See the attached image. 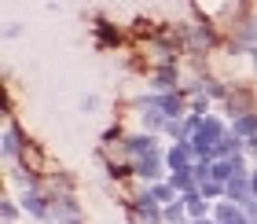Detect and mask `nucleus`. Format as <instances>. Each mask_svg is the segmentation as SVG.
I'll return each instance as SVG.
<instances>
[{"mask_svg": "<svg viewBox=\"0 0 257 224\" xmlns=\"http://www.w3.org/2000/svg\"><path fill=\"white\" fill-rule=\"evenodd\" d=\"M166 220H169V224H180V220H184V206H169V209H166Z\"/></svg>", "mask_w": 257, "mask_h": 224, "instance_id": "16", "label": "nucleus"}, {"mask_svg": "<svg viewBox=\"0 0 257 224\" xmlns=\"http://www.w3.org/2000/svg\"><path fill=\"white\" fill-rule=\"evenodd\" d=\"M220 191H224V184H220V180H206V184H202V198H213V195H220Z\"/></svg>", "mask_w": 257, "mask_h": 224, "instance_id": "15", "label": "nucleus"}, {"mask_svg": "<svg viewBox=\"0 0 257 224\" xmlns=\"http://www.w3.org/2000/svg\"><path fill=\"white\" fill-rule=\"evenodd\" d=\"M26 209H30L33 217H41V220H52L48 198H44V195H37V191H30V195H26Z\"/></svg>", "mask_w": 257, "mask_h": 224, "instance_id": "5", "label": "nucleus"}, {"mask_svg": "<svg viewBox=\"0 0 257 224\" xmlns=\"http://www.w3.org/2000/svg\"><path fill=\"white\" fill-rule=\"evenodd\" d=\"M188 162H191L188 144H173V151H169V166H173V169H191Z\"/></svg>", "mask_w": 257, "mask_h": 224, "instance_id": "9", "label": "nucleus"}, {"mask_svg": "<svg viewBox=\"0 0 257 224\" xmlns=\"http://www.w3.org/2000/svg\"><path fill=\"white\" fill-rule=\"evenodd\" d=\"M107 173L114 176V180H128V176H133L136 169H133V166H125V162H110V166H107Z\"/></svg>", "mask_w": 257, "mask_h": 224, "instance_id": "13", "label": "nucleus"}, {"mask_svg": "<svg viewBox=\"0 0 257 224\" xmlns=\"http://www.w3.org/2000/svg\"><path fill=\"white\" fill-rule=\"evenodd\" d=\"M253 63H257V48H253Z\"/></svg>", "mask_w": 257, "mask_h": 224, "instance_id": "21", "label": "nucleus"}, {"mask_svg": "<svg viewBox=\"0 0 257 224\" xmlns=\"http://www.w3.org/2000/svg\"><path fill=\"white\" fill-rule=\"evenodd\" d=\"M250 191H253V195H257V173H253V180H250Z\"/></svg>", "mask_w": 257, "mask_h": 224, "instance_id": "20", "label": "nucleus"}, {"mask_svg": "<svg viewBox=\"0 0 257 224\" xmlns=\"http://www.w3.org/2000/svg\"><path fill=\"white\" fill-rule=\"evenodd\" d=\"M22 147H26V144H22V133H19L15 125H11L8 133H4V155H8V158H19V155H22Z\"/></svg>", "mask_w": 257, "mask_h": 224, "instance_id": "7", "label": "nucleus"}, {"mask_svg": "<svg viewBox=\"0 0 257 224\" xmlns=\"http://www.w3.org/2000/svg\"><path fill=\"white\" fill-rule=\"evenodd\" d=\"M224 191H228L231 202H246V198H250V184L242 180V176H235V180H228V184H224Z\"/></svg>", "mask_w": 257, "mask_h": 224, "instance_id": "8", "label": "nucleus"}, {"mask_svg": "<svg viewBox=\"0 0 257 224\" xmlns=\"http://www.w3.org/2000/svg\"><path fill=\"white\" fill-rule=\"evenodd\" d=\"M184 202H188V213H206V202H202V198H198V191H188V195H184Z\"/></svg>", "mask_w": 257, "mask_h": 224, "instance_id": "14", "label": "nucleus"}, {"mask_svg": "<svg viewBox=\"0 0 257 224\" xmlns=\"http://www.w3.org/2000/svg\"><path fill=\"white\" fill-rule=\"evenodd\" d=\"M136 176H144V180H158V151H155V155L136 158Z\"/></svg>", "mask_w": 257, "mask_h": 224, "instance_id": "6", "label": "nucleus"}, {"mask_svg": "<svg viewBox=\"0 0 257 224\" xmlns=\"http://www.w3.org/2000/svg\"><path fill=\"white\" fill-rule=\"evenodd\" d=\"M125 151H128V155H136V158L155 155V136H128L125 140Z\"/></svg>", "mask_w": 257, "mask_h": 224, "instance_id": "3", "label": "nucleus"}, {"mask_svg": "<svg viewBox=\"0 0 257 224\" xmlns=\"http://www.w3.org/2000/svg\"><path fill=\"white\" fill-rule=\"evenodd\" d=\"M19 158H22V169H30V173H37V176L44 173V151L37 144H26Z\"/></svg>", "mask_w": 257, "mask_h": 224, "instance_id": "1", "label": "nucleus"}, {"mask_svg": "<svg viewBox=\"0 0 257 224\" xmlns=\"http://www.w3.org/2000/svg\"><path fill=\"white\" fill-rule=\"evenodd\" d=\"M177 63H169V66H158L155 70V88H162V92H169L173 85H177Z\"/></svg>", "mask_w": 257, "mask_h": 224, "instance_id": "4", "label": "nucleus"}, {"mask_svg": "<svg viewBox=\"0 0 257 224\" xmlns=\"http://www.w3.org/2000/svg\"><path fill=\"white\" fill-rule=\"evenodd\" d=\"M191 169H173V184L169 187H177V191H195V184H191Z\"/></svg>", "mask_w": 257, "mask_h": 224, "instance_id": "12", "label": "nucleus"}, {"mask_svg": "<svg viewBox=\"0 0 257 224\" xmlns=\"http://www.w3.org/2000/svg\"><path fill=\"white\" fill-rule=\"evenodd\" d=\"M158 107H162V114H166L169 122H173V114H180V110H184V96H177V92H173V96H162V99H158Z\"/></svg>", "mask_w": 257, "mask_h": 224, "instance_id": "10", "label": "nucleus"}, {"mask_svg": "<svg viewBox=\"0 0 257 224\" xmlns=\"http://www.w3.org/2000/svg\"><path fill=\"white\" fill-rule=\"evenodd\" d=\"M118 41H121L118 26H114V22H107V19H99V22H96V44H99V48H114Z\"/></svg>", "mask_w": 257, "mask_h": 224, "instance_id": "2", "label": "nucleus"}, {"mask_svg": "<svg viewBox=\"0 0 257 224\" xmlns=\"http://www.w3.org/2000/svg\"><path fill=\"white\" fill-rule=\"evenodd\" d=\"M235 136H257V114H239L235 118Z\"/></svg>", "mask_w": 257, "mask_h": 224, "instance_id": "11", "label": "nucleus"}, {"mask_svg": "<svg viewBox=\"0 0 257 224\" xmlns=\"http://www.w3.org/2000/svg\"><path fill=\"white\" fill-rule=\"evenodd\" d=\"M151 195H155V202H169V198H173V187H155Z\"/></svg>", "mask_w": 257, "mask_h": 224, "instance_id": "17", "label": "nucleus"}, {"mask_svg": "<svg viewBox=\"0 0 257 224\" xmlns=\"http://www.w3.org/2000/svg\"><path fill=\"white\" fill-rule=\"evenodd\" d=\"M15 213H19V209L11 206V202H4V220H15Z\"/></svg>", "mask_w": 257, "mask_h": 224, "instance_id": "19", "label": "nucleus"}, {"mask_svg": "<svg viewBox=\"0 0 257 224\" xmlns=\"http://www.w3.org/2000/svg\"><path fill=\"white\" fill-rule=\"evenodd\" d=\"M206 107H209L206 96H195V99H191V110H195V114H206Z\"/></svg>", "mask_w": 257, "mask_h": 224, "instance_id": "18", "label": "nucleus"}]
</instances>
